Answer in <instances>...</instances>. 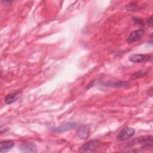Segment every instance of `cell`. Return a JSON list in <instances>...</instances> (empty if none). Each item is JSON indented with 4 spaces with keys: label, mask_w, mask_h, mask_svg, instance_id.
Here are the masks:
<instances>
[{
    "label": "cell",
    "mask_w": 153,
    "mask_h": 153,
    "mask_svg": "<svg viewBox=\"0 0 153 153\" xmlns=\"http://www.w3.org/2000/svg\"><path fill=\"white\" fill-rule=\"evenodd\" d=\"M100 144V142L97 140H90L84 145H82L79 148V152H93L98 148Z\"/></svg>",
    "instance_id": "obj_1"
},
{
    "label": "cell",
    "mask_w": 153,
    "mask_h": 153,
    "mask_svg": "<svg viewBox=\"0 0 153 153\" xmlns=\"http://www.w3.org/2000/svg\"><path fill=\"white\" fill-rule=\"evenodd\" d=\"M135 130L131 127H125L122 129L117 136V139L120 141L128 140L134 136Z\"/></svg>",
    "instance_id": "obj_2"
},
{
    "label": "cell",
    "mask_w": 153,
    "mask_h": 153,
    "mask_svg": "<svg viewBox=\"0 0 153 153\" xmlns=\"http://www.w3.org/2000/svg\"><path fill=\"white\" fill-rule=\"evenodd\" d=\"M151 58V56L148 54H134L131 55L128 57V60L135 63H143L146 62L148 60H149Z\"/></svg>",
    "instance_id": "obj_3"
},
{
    "label": "cell",
    "mask_w": 153,
    "mask_h": 153,
    "mask_svg": "<svg viewBox=\"0 0 153 153\" xmlns=\"http://www.w3.org/2000/svg\"><path fill=\"white\" fill-rule=\"evenodd\" d=\"M144 34H145V30L143 29L135 30L130 33V34L127 38L126 41L128 44L134 42L140 39L144 35Z\"/></svg>",
    "instance_id": "obj_4"
},
{
    "label": "cell",
    "mask_w": 153,
    "mask_h": 153,
    "mask_svg": "<svg viewBox=\"0 0 153 153\" xmlns=\"http://www.w3.org/2000/svg\"><path fill=\"white\" fill-rule=\"evenodd\" d=\"M76 126V123L75 122H68L66 123H65L61 126H60L56 128H53V131L55 133H63L65 131H69L71 129H73Z\"/></svg>",
    "instance_id": "obj_5"
},
{
    "label": "cell",
    "mask_w": 153,
    "mask_h": 153,
    "mask_svg": "<svg viewBox=\"0 0 153 153\" xmlns=\"http://www.w3.org/2000/svg\"><path fill=\"white\" fill-rule=\"evenodd\" d=\"M129 82L127 81H106L102 83L103 85L114 88H124L128 86Z\"/></svg>",
    "instance_id": "obj_6"
},
{
    "label": "cell",
    "mask_w": 153,
    "mask_h": 153,
    "mask_svg": "<svg viewBox=\"0 0 153 153\" xmlns=\"http://www.w3.org/2000/svg\"><path fill=\"white\" fill-rule=\"evenodd\" d=\"M20 149L24 152H36V147L35 145L30 142H25L20 146Z\"/></svg>",
    "instance_id": "obj_7"
},
{
    "label": "cell",
    "mask_w": 153,
    "mask_h": 153,
    "mask_svg": "<svg viewBox=\"0 0 153 153\" xmlns=\"http://www.w3.org/2000/svg\"><path fill=\"white\" fill-rule=\"evenodd\" d=\"M22 94V91H18L14 93H12L10 94H8L6 96V97L4 99V102L7 105H10L14 102H16Z\"/></svg>",
    "instance_id": "obj_8"
},
{
    "label": "cell",
    "mask_w": 153,
    "mask_h": 153,
    "mask_svg": "<svg viewBox=\"0 0 153 153\" xmlns=\"http://www.w3.org/2000/svg\"><path fill=\"white\" fill-rule=\"evenodd\" d=\"M78 136L82 139H85L88 137L90 135V128L86 125L80 126L77 130Z\"/></svg>",
    "instance_id": "obj_9"
},
{
    "label": "cell",
    "mask_w": 153,
    "mask_h": 153,
    "mask_svg": "<svg viewBox=\"0 0 153 153\" xmlns=\"http://www.w3.org/2000/svg\"><path fill=\"white\" fill-rule=\"evenodd\" d=\"M14 145V143L10 140H4L0 142V152H6L11 150Z\"/></svg>",
    "instance_id": "obj_10"
},
{
    "label": "cell",
    "mask_w": 153,
    "mask_h": 153,
    "mask_svg": "<svg viewBox=\"0 0 153 153\" xmlns=\"http://www.w3.org/2000/svg\"><path fill=\"white\" fill-rule=\"evenodd\" d=\"M146 72H144V71H138V72H136V73L132 74L130 76V78L132 79H136V78H140V77H142V76H144L145 75H146Z\"/></svg>",
    "instance_id": "obj_11"
},
{
    "label": "cell",
    "mask_w": 153,
    "mask_h": 153,
    "mask_svg": "<svg viewBox=\"0 0 153 153\" xmlns=\"http://www.w3.org/2000/svg\"><path fill=\"white\" fill-rule=\"evenodd\" d=\"M138 7L135 3H131L126 7V8L129 11H133L137 9Z\"/></svg>",
    "instance_id": "obj_12"
},
{
    "label": "cell",
    "mask_w": 153,
    "mask_h": 153,
    "mask_svg": "<svg viewBox=\"0 0 153 153\" xmlns=\"http://www.w3.org/2000/svg\"><path fill=\"white\" fill-rule=\"evenodd\" d=\"M133 21L136 24H137V25H143V20L139 18L134 17V18H133Z\"/></svg>",
    "instance_id": "obj_13"
},
{
    "label": "cell",
    "mask_w": 153,
    "mask_h": 153,
    "mask_svg": "<svg viewBox=\"0 0 153 153\" xmlns=\"http://www.w3.org/2000/svg\"><path fill=\"white\" fill-rule=\"evenodd\" d=\"M147 23L150 26H152V17L151 16L148 20H147Z\"/></svg>",
    "instance_id": "obj_14"
}]
</instances>
